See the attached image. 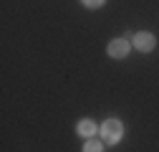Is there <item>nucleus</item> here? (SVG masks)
I'll use <instances>...</instances> for the list:
<instances>
[{
	"instance_id": "nucleus-1",
	"label": "nucleus",
	"mask_w": 159,
	"mask_h": 152,
	"mask_svg": "<svg viewBox=\"0 0 159 152\" xmlns=\"http://www.w3.org/2000/svg\"><path fill=\"white\" fill-rule=\"evenodd\" d=\"M101 135H104V140L109 145H116L119 140H121V135H124V127H121V122H116V119H106L104 127H101Z\"/></svg>"
},
{
	"instance_id": "nucleus-2",
	"label": "nucleus",
	"mask_w": 159,
	"mask_h": 152,
	"mask_svg": "<svg viewBox=\"0 0 159 152\" xmlns=\"http://www.w3.org/2000/svg\"><path fill=\"white\" fill-rule=\"evenodd\" d=\"M154 43H157V41H154L152 33H136V36H134V46H136L139 51H152Z\"/></svg>"
},
{
	"instance_id": "nucleus-3",
	"label": "nucleus",
	"mask_w": 159,
	"mask_h": 152,
	"mask_svg": "<svg viewBox=\"0 0 159 152\" xmlns=\"http://www.w3.org/2000/svg\"><path fill=\"white\" fill-rule=\"evenodd\" d=\"M126 53H129V43H126V41H121V38L109 43V56H114V59H124Z\"/></svg>"
},
{
	"instance_id": "nucleus-4",
	"label": "nucleus",
	"mask_w": 159,
	"mask_h": 152,
	"mask_svg": "<svg viewBox=\"0 0 159 152\" xmlns=\"http://www.w3.org/2000/svg\"><path fill=\"white\" fill-rule=\"evenodd\" d=\"M78 135H81V137H93V135H96V124H93L91 119L78 122Z\"/></svg>"
},
{
	"instance_id": "nucleus-5",
	"label": "nucleus",
	"mask_w": 159,
	"mask_h": 152,
	"mask_svg": "<svg viewBox=\"0 0 159 152\" xmlns=\"http://www.w3.org/2000/svg\"><path fill=\"white\" fill-rule=\"evenodd\" d=\"M84 152H101V142L89 140V142H86V147H84Z\"/></svg>"
},
{
	"instance_id": "nucleus-6",
	"label": "nucleus",
	"mask_w": 159,
	"mask_h": 152,
	"mask_svg": "<svg viewBox=\"0 0 159 152\" xmlns=\"http://www.w3.org/2000/svg\"><path fill=\"white\" fill-rule=\"evenodd\" d=\"M84 3H86L89 8H98V5H104V0H84Z\"/></svg>"
}]
</instances>
